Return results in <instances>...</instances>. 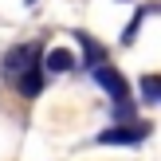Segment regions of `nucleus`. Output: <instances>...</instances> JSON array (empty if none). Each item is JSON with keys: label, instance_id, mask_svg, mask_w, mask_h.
<instances>
[{"label": "nucleus", "instance_id": "f257e3e1", "mask_svg": "<svg viewBox=\"0 0 161 161\" xmlns=\"http://www.w3.org/2000/svg\"><path fill=\"white\" fill-rule=\"evenodd\" d=\"M36 59H39V47H36V43H16V47H8V51H4L0 75H8V79L16 83V79H20V75H24V71H28Z\"/></svg>", "mask_w": 161, "mask_h": 161}, {"label": "nucleus", "instance_id": "f03ea898", "mask_svg": "<svg viewBox=\"0 0 161 161\" xmlns=\"http://www.w3.org/2000/svg\"><path fill=\"white\" fill-rule=\"evenodd\" d=\"M91 75H94V83H98V86H102V91H106L114 102H126V98H130V83H126V79H122V71H114L110 63H94V67H91Z\"/></svg>", "mask_w": 161, "mask_h": 161}, {"label": "nucleus", "instance_id": "7ed1b4c3", "mask_svg": "<svg viewBox=\"0 0 161 161\" xmlns=\"http://www.w3.org/2000/svg\"><path fill=\"white\" fill-rule=\"evenodd\" d=\"M149 134V122H134V126H114V130L98 134L102 146H138V142H146Z\"/></svg>", "mask_w": 161, "mask_h": 161}, {"label": "nucleus", "instance_id": "20e7f679", "mask_svg": "<svg viewBox=\"0 0 161 161\" xmlns=\"http://www.w3.org/2000/svg\"><path fill=\"white\" fill-rule=\"evenodd\" d=\"M16 83H20V94H28V98H36V94L43 91V67H39V59L31 63V67L24 71V75L16 79Z\"/></svg>", "mask_w": 161, "mask_h": 161}, {"label": "nucleus", "instance_id": "39448f33", "mask_svg": "<svg viewBox=\"0 0 161 161\" xmlns=\"http://www.w3.org/2000/svg\"><path fill=\"white\" fill-rule=\"evenodd\" d=\"M43 67L55 71V75H67V71H75V55H71L67 47H51L47 59H43Z\"/></svg>", "mask_w": 161, "mask_h": 161}, {"label": "nucleus", "instance_id": "423d86ee", "mask_svg": "<svg viewBox=\"0 0 161 161\" xmlns=\"http://www.w3.org/2000/svg\"><path fill=\"white\" fill-rule=\"evenodd\" d=\"M142 102H146V106H157V102H161V79L157 75L142 79Z\"/></svg>", "mask_w": 161, "mask_h": 161}, {"label": "nucleus", "instance_id": "0eeeda50", "mask_svg": "<svg viewBox=\"0 0 161 161\" xmlns=\"http://www.w3.org/2000/svg\"><path fill=\"white\" fill-rule=\"evenodd\" d=\"M75 39L83 43V51H86V63H91V67H94V63H102V59H106V51H102V47L94 43V39H86V36H75Z\"/></svg>", "mask_w": 161, "mask_h": 161}, {"label": "nucleus", "instance_id": "6e6552de", "mask_svg": "<svg viewBox=\"0 0 161 161\" xmlns=\"http://www.w3.org/2000/svg\"><path fill=\"white\" fill-rule=\"evenodd\" d=\"M28 4H36V0H28Z\"/></svg>", "mask_w": 161, "mask_h": 161}]
</instances>
